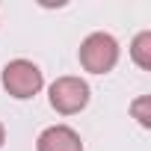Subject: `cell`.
<instances>
[{"label":"cell","mask_w":151,"mask_h":151,"mask_svg":"<svg viewBox=\"0 0 151 151\" xmlns=\"http://www.w3.org/2000/svg\"><path fill=\"white\" fill-rule=\"evenodd\" d=\"M77 59H80L83 71H89V74H107L119 62V42L110 33H92V36L83 39Z\"/></svg>","instance_id":"cell-2"},{"label":"cell","mask_w":151,"mask_h":151,"mask_svg":"<svg viewBox=\"0 0 151 151\" xmlns=\"http://www.w3.org/2000/svg\"><path fill=\"white\" fill-rule=\"evenodd\" d=\"M130 59L142 68V71H151V33H139L130 45Z\"/></svg>","instance_id":"cell-5"},{"label":"cell","mask_w":151,"mask_h":151,"mask_svg":"<svg viewBox=\"0 0 151 151\" xmlns=\"http://www.w3.org/2000/svg\"><path fill=\"white\" fill-rule=\"evenodd\" d=\"M3 142H6V127L0 124V148H3Z\"/></svg>","instance_id":"cell-7"},{"label":"cell","mask_w":151,"mask_h":151,"mask_svg":"<svg viewBox=\"0 0 151 151\" xmlns=\"http://www.w3.org/2000/svg\"><path fill=\"white\" fill-rule=\"evenodd\" d=\"M0 83H3V89L18 98V101H27V98H36L45 86V74L36 62L30 59H12L6 62L3 74H0Z\"/></svg>","instance_id":"cell-1"},{"label":"cell","mask_w":151,"mask_h":151,"mask_svg":"<svg viewBox=\"0 0 151 151\" xmlns=\"http://www.w3.org/2000/svg\"><path fill=\"white\" fill-rule=\"evenodd\" d=\"M36 151H83V139L68 124H50L39 133Z\"/></svg>","instance_id":"cell-4"},{"label":"cell","mask_w":151,"mask_h":151,"mask_svg":"<svg viewBox=\"0 0 151 151\" xmlns=\"http://www.w3.org/2000/svg\"><path fill=\"white\" fill-rule=\"evenodd\" d=\"M130 113H133V119H136L142 127H151V95L136 98V101L130 104Z\"/></svg>","instance_id":"cell-6"},{"label":"cell","mask_w":151,"mask_h":151,"mask_svg":"<svg viewBox=\"0 0 151 151\" xmlns=\"http://www.w3.org/2000/svg\"><path fill=\"white\" fill-rule=\"evenodd\" d=\"M47 98L59 116H74L89 104V83L83 77H56L47 89Z\"/></svg>","instance_id":"cell-3"}]
</instances>
